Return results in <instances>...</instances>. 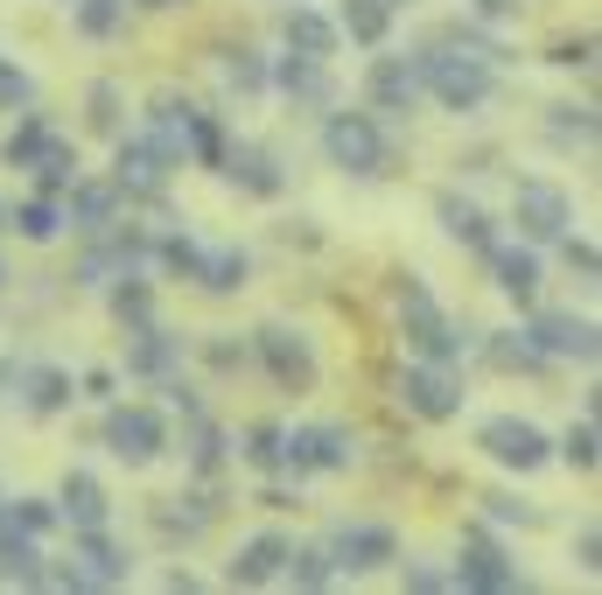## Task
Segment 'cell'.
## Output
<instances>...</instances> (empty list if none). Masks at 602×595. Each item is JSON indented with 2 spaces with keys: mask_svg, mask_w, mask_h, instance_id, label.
I'll return each mask as SVG.
<instances>
[{
  "mask_svg": "<svg viewBox=\"0 0 602 595\" xmlns=\"http://www.w3.org/2000/svg\"><path fill=\"white\" fill-rule=\"evenodd\" d=\"M407 400L428 413V421H442V413H456V378L448 372H413L407 378Z\"/></svg>",
  "mask_w": 602,
  "mask_h": 595,
  "instance_id": "6",
  "label": "cell"
},
{
  "mask_svg": "<svg viewBox=\"0 0 602 595\" xmlns=\"http://www.w3.org/2000/svg\"><path fill=\"white\" fill-rule=\"evenodd\" d=\"M399 308L413 316V343H421V351H434V357H448V351H456V337H448V323L434 316V302H428L421 288H407V302H399Z\"/></svg>",
  "mask_w": 602,
  "mask_h": 595,
  "instance_id": "4",
  "label": "cell"
},
{
  "mask_svg": "<svg viewBox=\"0 0 602 595\" xmlns=\"http://www.w3.org/2000/svg\"><path fill=\"white\" fill-rule=\"evenodd\" d=\"M266 351H274L280 378H294V386H309V378H315V357H309V343H288V329H266Z\"/></svg>",
  "mask_w": 602,
  "mask_h": 595,
  "instance_id": "7",
  "label": "cell"
},
{
  "mask_svg": "<svg viewBox=\"0 0 602 595\" xmlns=\"http://www.w3.org/2000/svg\"><path fill=\"white\" fill-rule=\"evenodd\" d=\"M280 554H288V539H253V547L231 560V574H239V582H266V574L280 568Z\"/></svg>",
  "mask_w": 602,
  "mask_h": 595,
  "instance_id": "8",
  "label": "cell"
},
{
  "mask_svg": "<svg viewBox=\"0 0 602 595\" xmlns=\"http://www.w3.org/2000/svg\"><path fill=\"white\" fill-rule=\"evenodd\" d=\"M63 498H71L77 525H106V498H98V484H92V476H71V490H63Z\"/></svg>",
  "mask_w": 602,
  "mask_h": 595,
  "instance_id": "13",
  "label": "cell"
},
{
  "mask_svg": "<svg viewBox=\"0 0 602 595\" xmlns=\"http://www.w3.org/2000/svg\"><path fill=\"white\" fill-rule=\"evenodd\" d=\"M567 456H575V462H595V427H575V435H567Z\"/></svg>",
  "mask_w": 602,
  "mask_h": 595,
  "instance_id": "23",
  "label": "cell"
},
{
  "mask_svg": "<svg viewBox=\"0 0 602 595\" xmlns=\"http://www.w3.org/2000/svg\"><path fill=\"white\" fill-rule=\"evenodd\" d=\"M540 343H546V351H575V357L595 351V343H589V323H567V316H546V323H540Z\"/></svg>",
  "mask_w": 602,
  "mask_h": 595,
  "instance_id": "10",
  "label": "cell"
},
{
  "mask_svg": "<svg viewBox=\"0 0 602 595\" xmlns=\"http://www.w3.org/2000/svg\"><path fill=\"white\" fill-rule=\"evenodd\" d=\"M329 155H337L344 169H372V161H378V134L364 120H337V126H329Z\"/></svg>",
  "mask_w": 602,
  "mask_h": 595,
  "instance_id": "2",
  "label": "cell"
},
{
  "mask_svg": "<svg viewBox=\"0 0 602 595\" xmlns=\"http://www.w3.org/2000/svg\"><path fill=\"white\" fill-rule=\"evenodd\" d=\"M28 386H36V392H28V406H36V413H49L63 400V378L57 372H28Z\"/></svg>",
  "mask_w": 602,
  "mask_h": 595,
  "instance_id": "18",
  "label": "cell"
},
{
  "mask_svg": "<svg viewBox=\"0 0 602 595\" xmlns=\"http://www.w3.org/2000/svg\"><path fill=\"white\" fill-rule=\"evenodd\" d=\"M483 441H491L497 462H518V470H532V462L546 456V435H540V427H526V421H491V427H483Z\"/></svg>",
  "mask_w": 602,
  "mask_h": 595,
  "instance_id": "1",
  "label": "cell"
},
{
  "mask_svg": "<svg viewBox=\"0 0 602 595\" xmlns=\"http://www.w3.org/2000/svg\"><path fill=\"white\" fill-rule=\"evenodd\" d=\"M344 28H350L358 42H378V36H386V8H378V0H350V8H344Z\"/></svg>",
  "mask_w": 602,
  "mask_h": 595,
  "instance_id": "12",
  "label": "cell"
},
{
  "mask_svg": "<svg viewBox=\"0 0 602 595\" xmlns=\"http://www.w3.org/2000/svg\"><path fill=\"white\" fill-rule=\"evenodd\" d=\"M470 574H477V582H505V568H497L491 547H470Z\"/></svg>",
  "mask_w": 602,
  "mask_h": 595,
  "instance_id": "22",
  "label": "cell"
},
{
  "mask_svg": "<svg viewBox=\"0 0 602 595\" xmlns=\"http://www.w3.org/2000/svg\"><path fill=\"white\" fill-rule=\"evenodd\" d=\"M77 22H85V28H92V36H106V28H112V22H120V8H112V0H92V8H85V14H77Z\"/></svg>",
  "mask_w": 602,
  "mask_h": 595,
  "instance_id": "21",
  "label": "cell"
},
{
  "mask_svg": "<svg viewBox=\"0 0 602 595\" xmlns=\"http://www.w3.org/2000/svg\"><path fill=\"white\" fill-rule=\"evenodd\" d=\"M434 77H442L448 106H477V98L491 92V77H483V71H456V63H434Z\"/></svg>",
  "mask_w": 602,
  "mask_h": 595,
  "instance_id": "9",
  "label": "cell"
},
{
  "mask_svg": "<svg viewBox=\"0 0 602 595\" xmlns=\"http://www.w3.org/2000/svg\"><path fill=\"white\" fill-rule=\"evenodd\" d=\"M378 98H413V71L386 63V71H378Z\"/></svg>",
  "mask_w": 602,
  "mask_h": 595,
  "instance_id": "19",
  "label": "cell"
},
{
  "mask_svg": "<svg viewBox=\"0 0 602 595\" xmlns=\"http://www.w3.org/2000/svg\"><path fill=\"white\" fill-rule=\"evenodd\" d=\"M518 218H526V231H540V239H554V231L567 224V196L561 190H518Z\"/></svg>",
  "mask_w": 602,
  "mask_h": 595,
  "instance_id": "3",
  "label": "cell"
},
{
  "mask_svg": "<svg viewBox=\"0 0 602 595\" xmlns=\"http://www.w3.org/2000/svg\"><path fill=\"white\" fill-rule=\"evenodd\" d=\"M22 92H28V85H22V71H8V63H0V106H14Z\"/></svg>",
  "mask_w": 602,
  "mask_h": 595,
  "instance_id": "24",
  "label": "cell"
},
{
  "mask_svg": "<svg viewBox=\"0 0 602 595\" xmlns=\"http://www.w3.org/2000/svg\"><path fill=\"white\" fill-rule=\"evenodd\" d=\"M497 274H505V288H511V294H532V280H540L526 253H497Z\"/></svg>",
  "mask_w": 602,
  "mask_h": 595,
  "instance_id": "15",
  "label": "cell"
},
{
  "mask_svg": "<svg viewBox=\"0 0 602 595\" xmlns=\"http://www.w3.org/2000/svg\"><path fill=\"white\" fill-rule=\"evenodd\" d=\"M120 175H133L141 190H155V183H161V169H155V155H147V147H133V155H120Z\"/></svg>",
  "mask_w": 602,
  "mask_h": 595,
  "instance_id": "17",
  "label": "cell"
},
{
  "mask_svg": "<svg viewBox=\"0 0 602 595\" xmlns=\"http://www.w3.org/2000/svg\"><path fill=\"white\" fill-rule=\"evenodd\" d=\"M155 441H161L155 413H120V421H112V449H120L127 462H147V456H155Z\"/></svg>",
  "mask_w": 602,
  "mask_h": 595,
  "instance_id": "5",
  "label": "cell"
},
{
  "mask_svg": "<svg viewBox=\"0 0 602 595\" xmlns=\"http://www.w3.org/2000/svg\"><path fill=\"white\" fill-rule=\"evenodd\" d=\"M288 36H294L301 49H309V57H323V49H329V28L315 22V14H294V22H288Z\"/></svg>",
  "mask_w": 602,
  "mask_h": 595,
  "instance_id": "16",
  "label": "cell"
},
{
  "mask_svg": "<svg viewBox=\"0 0 602 595\" xmlns=\"http://www.w3.org/2000/svg\"><path fill=\"white\" fill-rule=\"evenodd\" d=\"M22 231H28V239H49V231H57V210H49V204H28V210H22Z\"/></svg>",
  "mask_w": 602,
  "mask_h": 595,
  "instance_id": "20",
  "label": "cell"
},
{
  "mask_svg": "<svg viewBox=\"0 0 602 595\" xmlns=\"http://www.w3.org/2000/svg\"><path fill=\"white\" fill-rule=\"evenodd\" d=\"M294 456H301V462H323V470H329V462H344V435H329V427L294 435Z\"/></svg>",
  "mask_w": 602,
  "mask_h": 595,
  "instance_id": "14",
  "label": "cell"
},
{
  "mask_svg": "<svg viewBox=\"0 0 602 595\" xmlns=\"http://www.w3.org/2000/svg\"><path fill=\"white\" fill-rule=\"evenodd\" d=\"M337 547H344L350 568H372V560H386V554H393V539H386V533H372V525H358V533H344Z\"/></svg>",
  "mask_w": 602,
  "mask_h": 595,
  "instance_id": "11",
  "label": "cell"
}]
</instances>
